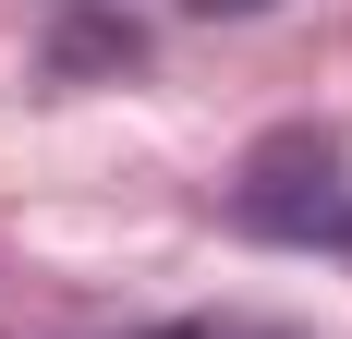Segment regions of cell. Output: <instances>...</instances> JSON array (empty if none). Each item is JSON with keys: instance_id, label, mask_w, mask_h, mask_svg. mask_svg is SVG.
Returning a JSON list of instances; mask_svg holds the SVG:
<instances>
[{"instance_id": "cell-1", "label": "cell", "mask_w": 352, "mask_h": 339, "mask_svg": "<svg viewBox=\"0 0 352 339\" xmlns=\"http://www.w3.org/2000/svg\"><path fill=\"white\" fill-rule=\"evenodd\" d=\"M158 339H207V327H158Z\"/></svg>"}]
</instances>
